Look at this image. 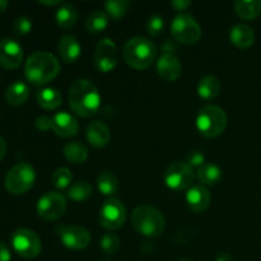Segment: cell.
<instances>
[{
	"instance_id": "30bf717a",
	"label": "cell",
	"mask_w": 261,
	"mask_h": 261,
	"mask_svg": "<svg viewBox=\"0 0 261 261\" xmlns=\"http://www.w3.org/2000/svg\"><path fill=\"white\" fill-rule=\"evenodd\" d=\"M165 184L173 191H184L193 186V168L185 162H172L165 171Z\"/></svg>"
},
{
	"instance_id": "8d00e7d4",
	"label": "cell",
	"mask_w": 261,
	"mask_h": 261,
	"mask_svg": "<svg viewBox=\"0 0 261 261\" xmlns=\"http://www.w3.org/2000/svg\"><path fill=\"white\" fill-rule=\"evenodd\" d=\"M35 125L40 132H48V130L53 129V117L38 116L36 119Z\"/></svg>"
},
{
	"instance_id": "603a6c76",
	"label": "cell",
	"mask_w": 261,
	"mask_h": 261,
	"mask_svg": "<svg viewBox=\"0 0 261 261\" xmlns=\"http://www.w3.org/2000/svg\"><path fill=\"white\" fill-rule=\"evenodd\" d=\"M78 10L70 3L63 4L58 10H56V23L63 30H70L78 22Z\"/></svg>"
},
{
	"instance_id": "f6af8a7d",
	"label": "cell",
	"mask_w": 261,
	"mask_h": 261,
	"mask_svg": "<svg viewBox=\"0 0 261 261\" xmlns=\"http://www.w3.org/2000/svg\"><path fill=\"white\" fill-rule=\"evenodd\" d=\"M176 261H193V260H190V259H178V260H176Z\"/></svg>"
},
{
	"instance_id": "d590c367",
	"label": "cell",
	"mask_w": 261,
	"mask_h": 261,
	"mask_svg": "<svg viewBox=\"0 0 261 261\" xmlns=\"http://www.w3.org/2000/svg\"><path fill=\"white\" fill-rule=\"evenodd\" d=\"M185 163L190 166L191 168L194 167L200 168L201 166L205 165V157H204V154L200 152V150H190V152L186 154Z\"/></svg>"
},
{
	"instance_id": "ab89813d",
	"label": "cell",
	"mask_w": 261,
	"mask_h": 261,
	"mask_svg": "<svg viewBox=\"0 0 261 261\" xmlns=\"http://www.w3.org/2000/svg\"><path fill=\"white\" fill-rule=\"evenodd\" d=\"M12 260V254H10L9 249L7 245L0 242V261H10Z\"/></svg>"
},
{
	"instance_id": "e0dca14e",
	"label": "cell",
	"mask_w": 261,
	"mask_h": 261,
	"mask_svg": "<svg viewBox=\"0 0 261 261\" xmlns=\"http://www.w3.org/2000/svg\"><path fill=\"white\" fill-rule=\"evenodd\" d=\"M185 200L194 213H203L211 205L212 196L204 185H193L186 193Z\"/></svg>"
},
{
	"instance_id": "5b68a950",
	"label": "cell",
	"mask_w": 261,
	"mask_h": 261,
	"mask_svg": "<svg viewBox=\"0 0 261 261\" xmlns=\"http://www.w3.org/2000/svg\"><path fill=\"white\" fill-rule=\"evenodd\" d=\"M228 117L222 107L206 105L199 110L196 116V129L204 138L213 139L223 134L227 127Z\"/></svg>"
},
{
	"instance_id": "52a82bcc",
	"label": "cell",
	"mask_w": 261,
	"mask_h": 261,
	"mask_svg": "<svg viewBox=\"0 0 261 261\" xmlns=\"http://www.w3.org/2000/svg\"><path fill=\"white\" fill-rule=\"evenodd\" d=\"M171 33L182 45H195L201 37V28L195 18L186 13L176 15L171 23Z\"/></svg>"
},
{
	"instance_id": "7402d4cb",
	"label": "cell",
	"mask_w": 261,
	"mask_h": 261,
	"mask_svg": "<svg viewBox=\"0 0 261 261\" xmlns=\"http://www.w3.org/2000/svg\"><path fill=\"white\" fill-rule=\"evenodd\" d=\"M221 81L214 75L203 76L198 83L199 97L203 99H206V101L214 99L216 97H218V94L221 93Z\"/></svg>"
},
{
	"instance_id": "6da1fadb",
	"label": "cell",
	"mask_w": 261,
	"mask_h": 261,
	"mask_svg": "<svg viewBox=\"0 0 261 261\" xmlns=\"http://www.w3.org/2000/svg\"><path fill=\"white\" fill-rule=\"evenodd\" d=\"M101 94L88 79H76L69 89V106L81 117L94 116L101 107Z\"/></svg>"
},
{
	"instance_id": "2e32d148",
	"label": "cell",
	"mask_w": 261,
	"mask_h": 261,
	"mask_svg": "<svg viewBox=\"0 0 261 261\" xmlns=\"http://www.w3.org/2000/svg\"><path fill=\"white\" fill-rule=\"evenodd\" d=\"M53 130L58 137L68 139L78 134L79 125L73 115L65 111L58 112L53 116Z\"/></svg>"
},
{
	"instance_id": "7bdbcfd3",
	"label": "cell",
	"mask_w": 261,
	"mask_h": 261,
	"mask_svg": "<svg viewBox=\"0 0 261 261\" xmlns=\"http://www.w3.org/2000/svg\"><path fill=\"white\" fill-rule=\"evenodd\" d=\"M38 3L42 5H46V7H55V5L61 4V0H54V2H43V0H41Z\"/></svg>"
},
{
	"instance_id": "f1b7e54d",
	"label": "cell",
	"mask_w": 261,
	"mask_h": 261,
	"mask_svg": "<svg viewBox=\"0 0 261 261\" xmlns=\"http://www.w3.org/2000/svg\"><path fill=\"white\" fill-rule=\"evenodd\" d=\"M198 178L204 185H216L222 178V170L214 163H205L198 170Z\"/></svg>"
},
{
	"instance_id": "836d02e7",
	"label": "cell",
	"mask_w": 261,
	"mask_h": 261,
	"mask_svg": "<svg viewBox=\"0 0 261 261\" xmlns=\"http://www.w3.org/2000/svg\"><path fill=\"white\" fill-rule=\"evenodd\" d=\"M165 30V19L161 15L154 14L152 17H149L147 22V31L150 36L153 37H157Z\"/></svg>"
},
{
	"instance_id": "f546056e",
	"label": "cell",
	"mask_w": 261,
	"mask_h": 261,
	"mask_svg": "<svg viewBox=\"0 0 261 261\" xmlns=\"http://www.w3.org/2000/svg\"><path fill=\"white\" fill-rule=\"evenodd\" d=\"M130 7H132V2L129 0H109L105 3L106 14L115 20L121 19Z\"/></svg>"
},
{
	"instance_id": "ba28073f",
	"label": "cell",
	"mask_w": 261,
	"mask_h": 261,
	"mask_svg": "<svg viewBox=\"0 0 261 261\" xmlns=\"http://www.w3.org/2000/svg\"><path fill=\"white\" fill-rule=\"evenodd\" d=\"M12 246L19 256L24 259H35L41 254L42 242L32 229L19 228L12 234Z\"/></svg>"
},
{
	"instance_id": "d4e9b609",
	"label": "cell",
	"mask_w": 261,
	"mask_h": 261,
	"mask_svg": "<svg viewBox=\"0 0 261 261\" xmlns=\"http://www.w3.org/2000/svg\"><path fill=\"white\" fill-rule=\"evenodd\" d=\"M61 93L55 88H43L37 93L38 105L45 110H56L61 105Z\"/></svg>"
},
{
	"instance_id": "60d3db41",
	"label": "cell",
	"mask_w": 261,
	"mask_h": 261,
	"mask_svg": "<svg viewBox=\"0 0 261 261\" xmlns=\"http://www.w3.org/2000/svg\"><path fill=\"white\" fill-rule=\"evenodd\" d=\"M5 154H7V143L0 137V161L4 160Z\"/></svg>"
},
{
	"instance_id": "5bb4252c",
	"label": "cell",
	"mask_w": 261,
	"mask_h": 261,
	"mask_svg": "<svg viewBox=\"0 0 261 261\" xmlns=\"http://www.w3.org/2000/svg\"><path fill=\"white\" fill-rule=\"evenodd\" d=\"M23 61V48L17 41L4 38L0 41V65L5 69L19 68Z\"/></svg>"
},
{
	"instance_id": "484cf974",
	"label": "cell",
	"mask_w": 261,
	"mask_h": 261,
	"mask_svg": "<svg viewBox=\"0 0 261 261\" xmlns=\"http://www.w3.org/2000/svg\"><path fill=\"white\" fill-rule=\"evenodd\" d=\"M64 155L66 160L75 165L84 163L88 158V148L81 142H70L64 147Z\"/></svg>"
},
{
	"instance_id": "83f0119b",
	"label": "cell",
	"mask_w": 261,
	"mask_h": 261,
	"mask_svg": "<svg viewBox=\"0 0 261 261\" xmlns=\"http://www.w3.org/2000/svg\"><path fill=\"white\" fill-rule=\"evenodd\" d=\"M107 27H109V15L102 10H94L87 17L86 28L89 33L97 35L103 32Z\"/></svg>"
},
{
	"instance_id": "7a4b0ae2",
	"label": "cell",
	"mask_w": 261,
	"mask_h": 261,
	"mask_svg": "<svg viewBox=\"0 0 261 261\" xmlns=\"http://www.w3.org/2000/svg\"><path fill=\"white\" fill-rule=\"evenodd\" d=\"M60 73L59 60L50 53L36 51L28 56L24 65V75L33 86H43L54 81Z\"/></svg>"
},
{
	"instance_id": "74e56055",
	"label": "cell",
	"mask_w": 261,
	"mask_h": 261,
	"mask_svg": "<svg viewBox=\"0 0 261 261\" xmlns=\"http://www.w3.org/2000/svg\"><path fill=\"white\" fill-rule=\"evenodd\" d=\"M161 50H162V54H172V55H176V53L178 51V46L176 45L175 41L166 40L161 45Z\"/></svg>"
},
{
	"instance_id": "1f68e13d",
	"label": "cell",
	"mask_w": 261,
	"mask_h": 261,
	"mask_svg": "<svg viewBox=\"0 0 261 261\" xmlns=\"http://www.w3.org/2000/svg\"><path fill=\"white\" fill-rule=\"evenodd\" d=\"M71 180H73V175L71 171L66 167H60L54 172L53 175V185L56 189H68L70 186Z\"/></svg>"
},
{
	"instance_id": "9c48e42d",
	"label": "cell",
	"mask_w": 261,
	"mask_h": 261,
	"mask_svg": "<svg viewBox=\"0 0 261 261\" xmlns=\"http://www.w3.org/2000/svg\"><path fill=\"white\" fill-rule=\"evenodd\" d=\"M126 219V208L124 203L116 198H110L99 211V223L105 229L117 231L121 228Z\"/></svg>"
},
{
	"instance_id": "d6a6232c",
	"label": "cell",
	"mask_w": 261,
	"mask_h": 261,
	"mask_svg": "<svg viewBox=\"0 0 261 261\" xmlns=\"http://www.w3.org/2000/svg\"><path fill=\"white\" fill-rule=\"evenodd\" d=\"M99 246L106 255H115L120 247V240L114 233H105L99 240Z\"/></svg>"
},
{
	"instance_id": "f35d334b",
	"label": "cell",
	"mask_w": 261,
	"mask_h": 261,
	"mask_svg": "<svg viewBox=\"0 0 261 261\" xmlns=\"http://www.w3.org/2000/svg\"><path fill=\"white\" fill-rule=\"evenodd\" d=\"M191 4H193V3H191L190 0H173V2H171V5H172V8H175L177 12H182V10H186L189 7H190Z\"/></svg>"
},
{
	"instance_id": "ee69618b",
	"label": "cell",
	"mask_w": 261,
	"mask_h": 261,
	"mask_svg": "<svg viewBox=\"0 0 261 261\" xmlns=\"http://www.w3.org/2000/svg\"><path fill=\"white\" fill-rule=\"evenodd\" d=\"M8 5H9V3H8L7 0H0V13L4 12L8 8Z\"/></svg>"
},
{
	"instance_id": "e575fe53",
	"label": "cell",
	"mask_w": 261,
	"mask_h": 261,
	"mask_svg": "<svg viewBox=\"0 0 261 261\" xmlns=\"http://www.w3.org/2000/svg\"><path fill=\"white\" fill-rule=\"evenodd\" d=\"M32 30V22L28 17H18L13 23V32L17 36L28 35Z\"/></svg>"
},
{
	"instance_id": "3957f363",
	"label": "cell",
	"mask_w": 261,
	"mask_h": 261,
	"mask_svg": "<svg viewBox=\"0 0 261 261\" xmlns=\"http://www.w3.org/2000/svg\"><path fill=\"white\" fill-rule=\"evenodd\" d=\"M157 58V47L147 37H133L125 43L124 59L130 68L144 70L152 66Z\"/></svg>"
},
{
	"instance_id": "7c38bea8",
	"label": "cell",
	"mask_w": 261,
	"mask_h": 261,
	"mask_svg": "<svg viewBox=\"0 0 261 261\" xmlns=\"http://www.w3.org/2000/svg\"><path fill=\"white\" fill-rule=\"evenodd\" d=\"M56 234L61 244L69 250H83L91 244V233L88 229L81 226H58Z\"/></svg>"
},
{
	"instance_id": "4fadbf2b",
	"label": "cell",
	"mask_w": 261,
	"mask_h": 261,
	"mask_svg": "<svg viewBox=\"0 0 261 261\" xmlns=\"http://www.w3.org/2000/svg\"><path fill=\"white\" fill-rule=\"evenodd\" d=\"M94 66L102 73H110L117 65V46L111 38H103L96 46Z\"/></svg>"
},
{
	"instance_id": "ac0fdd59",
	"label": "cell",
	"mask_w": 261,
	"mask_h": 261,
	"mask_svg": "<svg viewBox=\"0 0 261 261\" xmlns=\"http://www.w3.org/2000/svg\"><path fill=\"white\" fill-rule=\"evenodd\" d=\"M86 137L92 147L103 148L110 143L111 132H110V127L105 122L96 120V121H92L87 126Z\"/></svg>"
},
{
	"instance_id": "d6986e66",
	"label": "cell",
	"mask_w": 261,
	"mask_h": 261,
	"mask_svg": "<svg viewBox=\"0 0 261 261\" xmlns=\"http://www.w3.org/2000/svg\"><path fill=\"white\" fill-rule=\"evenodd\" d=\"M58 51L61 60L65 61V63L68 64H71L75 63V61L81 58L82 46L74 36L65 35L60 38V41H59Z\"/></svg>"
},
{
	"instance_id": "bcb514c9",
	"label": "cell",
	"mask_w": 261,
	"mask_h": 261,
	"mask_svg": "<svg viewBox=\"0 0 261 261\" xmlns=\"http://www.w3.org/2000/svg\"><path fill=\"white\" fill-rule=\"evenodd\" d=\"M102 261H110V260H102Z\"/></svg>"
},
{
	"instance_id": "8fae6325",
	"label": "cell",
	"mask_w": 261,
	"mask_h": 261,
	"mask_svg": "<svg viewBox=\"0 0 261 261\" xmlns=\"http://www.w3.org/2000/svg\"><path fill=\"white\" fill-rule=\"evenodd\" d=\"M66 211V200L60 193L48 191L37 201V214L43 221H56Z\"/></svg>"
},
{
	"instance_id": "9a60e30c",
	"label": "cell",
	"mask_w": 261,
	"mask_h": 261,
	"mask_svg": "<svg viewBox=\"0 0 261 261\" xmlns=\"http://www.w3.org/2000/svg\"><path fill=\"white\" fill-rule=\"evenodd\" d=\"M158 75L166 82H176L181 76L182 66L176 55L162 54L157 61Z\"/></svg>"
},
{
	"instance_id": "4dcf8cb0",
	"label": "cell",
	"mask_w": 261,
	"mask_h": 261,
	"mask_svg": "<svg viewBox=\"0 0 261 261\" xmlns=\"http://www.w3.org/2000/svg\"><path fill=\"white\" fill-rule=\"evenodd\" d=\"M92 196V186L87 181H76L68 189V198L73 201H86Z\"/></svg>"
},
{
	"instance_id": "b9f144b4",
	"label": "cell",
	"mask_w": 261,
	"mask_h": 261,
	"mask_svg": "<svg viewBox=\"0 0 261 261\" xmlns=\"http://www.w3.org/2000/svg\"><path fill=\"white\" fill-rule=\"evenodd\" d=\"M214 261H233V260H232L231 255H228V254H219L218 256L216 257V260H214Z\"/></svg>"
},
{
	"instance_id": "44dd1931",
	"label": "cell",
	"mask_w": 261,
	"mask_h": 261,
	"mask_svg": "<svg viewBox=\"0 0 261 261\" xmlns=\"http://www.w3.org/2000/svg\"><path fill=\"white\" fill-rule=\"evenodd\" d=\"M30 97V88L22 81H17L10 84L5 91V101L12 106H20Z\"/></svg>"
},
{
	"instance_id": "277c9868",
	"label": "cell",
	"mask_w": 261,
	"mask_h": 261,
	"mask_svg": "<svg viewBox=\"0 0 261 261\" xmlns=\"http://www.w3.org/2000/svg\"><path fill=\"white\" fill-rule=\"evenodd\" d=\"M132 224L138 233L145 237H160L165 232L166 221L162 212L152 205H139L133 211Z\"/></svg>"
},
{
	"instance_id": "ffe728a7",
	"label": "cell",
	"mask_w": 261,
	"mask_h": 261,
	"mask_svg": "<svg viewBox=\"0 0 261 261\" xmlns=\"http://www.w3.org/2000/svg\"><path fill=\"white\" fill-rule=\"evenodd\" d=\"M229 40L236 47L249 48L255 42V32L250 25L239 23V24H234L229 31Z\"/></svg>"
},
{
	"instance_id": "cb8c5ba5",
	"label": "cell",
	"mask_w": 261,
	"mask_h": 261,
	"mask_svg": "<svg viewBox=\"0 0 261 261\" xmlns=\"http://www.w3.org/2000/svg\"><path fill=\"white\" fill-rule=\"evenodd\" d=\"M233 7L236 14L245 20H252L261 14V0H237Z\"/></svg>"
},
{
	"instance_id": "4316f807",
	"label": "cell",
	"mask_w": 261,
	"mask_h": 261,
	"mask_svg": "<svg viewBox=\"0 0 261 261\" xmlns=\"http://www.w3.org/2000/svg\"><path fill=\"white\" fill-rule=\"evenodd\" d=\"M97 188H98L99 193L103 195L112 196L116 194L117 189H119V180L114 172L103 171L97 177Z\"/></svg>"
},
{
	"instance_id": "8992f818",
	"label": "cell",
	"mask_w": 261,
	"mask_h": 261,
	"mask_svg": "<svg viewBox=\"0 0 261 261\" xmlns=\"http://www.w3.org/2000/svg\"><path fill=\"white\" fill-rule=\"evenodd\" d=\"M36 182V171L30 163H18L8 171L5 176V189L13 195H22L33 188Z\"/></svg>"
}]
</instances>
